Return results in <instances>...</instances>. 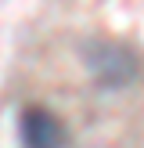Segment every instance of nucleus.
I'll return each instance as SVG.
<instances>
[{
    "label": "nucleus",
    "mask_w": 144,
    "mask_h": 148,
    "mask_svg": "<svg viewBox=\"0 0 144 148\" xmlns=\"http://www.w3.org/2000/svg\"><path fill=\"white\" fill-rule=\"evenodd\" d=\"M83 65L101 90H122L141 76V54L122 40L94 36L83 47Z\"/></svg>",
    "instance_id": "f257e3e1"
},
{
    "label": "nucleus",
    "mask_w": 144,
    "mask_h": 148,
    "mask_svg": "<svg viewBox=\"0 0 144 148\" xmlns=\"http://www.w3.org/2000/svg\"><path fill=\"white\" fill-rule=\"evenodd\" d=\"M18 141H22V148H65L69 130L50 108L25 105L18 116Z\"/></svg>",
    "instance_id": "f03ea898"
}]
</instances>
